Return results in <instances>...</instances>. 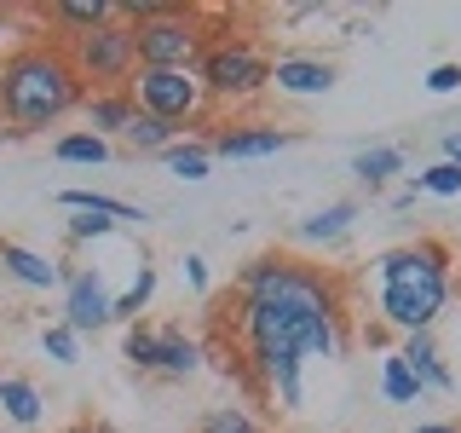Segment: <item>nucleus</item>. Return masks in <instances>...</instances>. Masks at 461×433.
Wrapping results in <instances>:
<instances>
[{
    "mask_svg": "<svg viewBox=\"0 0 461 433\" xmlns=\"http://www.w3.org/2000/svg\"><path fill=\"white\" fill-rule=\"evenodd\" d=\"M196 433H266V428H259L254 410H242V404H213Z\"/></svg>",
    "mask_w": 461,
    "mask_h": 433,
    "instance_id": "26",
    "label": "nucleus"
},
{
    "mask_svg": "<svg viewBox=\"0 0 461 433\" xmlns=\"http://www.w3.org/2000/svg\"><path fill=\"white\" fill-rule=\"evenodd\" d=\"M415 191H432V197H461V168L456 162H432L427 173H415Z\"/></svg>",
    "mask_w": 461,
    "mask_h": 433,
    "instance_id": "28",
    "label": "nucleus"
},
{
    "mask_svg": "<svg viewBox=\"0 0 461 433\" xmlns=\"http://www.w3.org/2000/svg\"><path fill=\"white\" fill-rule=\"evenodd\" d=\"M288 144H300L294 127H225V134L208 139V156H225V162H259V156H277Z\"/></svg>",
    "mask_w": 461,
    "mask_h": 433,
    "instance_id": "9",
    "label": "nucleus"
},
{
    "mask_svg": "<svg viewBox=\"0 0 461 433\" xmlns=\"http://www.w3.org/2000/svg\"><path fill=\"white\" fill-rule=\"evenodd\" d=\"M381 393L393 399V404H421V399H427V387L410 375V364H403L398 353H386V358H381Z\"/></svg>",
    "mask_w": 461,
    "mask_h": 433,
    "instance_id": "23",
    "label": "nucleus"
},
{
    "mask_svg": "<svg viewBox=\"0 0 461 433\" xmlns=\"http://www.w3.org/2000/svg\"><path fill=\"white\" fill-rule=\"evenodd\" d=\"M271 87L288 98H317L335 87V64L317 52H283V58H271Z\"/></svg>",
    "mask_w": 461,
    "mask_h": 433,
    "instance_id": "10",
    "label": "nucleus"
},
{
    "mask_svg": "<svg viewBox=\"0 0 461 433\" xmlns=\"http://www.w3.org/2000/svg\"><path fill=\"white\" fill-rule=\"evenodd\" d=\"M410 168V156H403V144H369V151H357L352 156V173L364 185H386L393 173H403Z\"/></svg>",
    "mask_w": 461,
    "mask_h": 433,
    "instance_id": "19",
    "label": "nucleus"
},
{
    "mask_svg": "<svg viewBox=\"0 0 461 433\" xmlns=\"http://www.w3.org/2000/svg\"><path fill=\"white\" fill-rule=\"evenodd\" d=\"M196 81L208 105H249L271 87V58L242 35H213L196 58Z\"/></svg>",
    "mask_w": 461,
    "mask_h": 433,
    "instance_id": "5",
    "label": "nucleus"
},
{
    "mask_svg": "<svg viewBox=\"0 0 461 433\" xmlns=\"http://www.w3.org/2000/svg\"><path fill=\"white\" fill-rule=\"evenodd\" d=\"M115 220H104V214H76L69 220V243H86V237H110Z\"/></svg>",
    "mask_w": 461,
    "mask_h": 433,
    "instance_id": "29",
    "label": "nucleus"
},
{
    "mask_svg": "<svg viewBox=\"0 0 461 433\" xmlns=\"http://www.w3.org/2000/svg\"><path fill=\"white\" fill-rule=\"evenodd\" d=\"M64 433H93V428H64Z\"/></svg>",
    "mask_w": 461,
    "mask_h": 433,
    "instance_id": "34",
    "label": "nucleus"
},
{
    "mask_svg": "<svg viewBox=\"0 0 461 433\" xmlns=\"http://www.w3.org/2000/svg\"><path fill=\"white\" fill-rule=\"evenodd\" d=\"M139 69H196L202 47H208V18L196 6H156L144 18H127Z\"/></svg>",
    "mask_w": 461,
    "mask_h": 433,
    "instance_id": "4",
    "label": "nucleus"
},
{
    "mask_svg": "<svg viewBox=\"0 0 461 433\" xmlns=\"http://www.w3.org/2000/svg\"><path fill=\"white\" fill-rule=\"evenodd\" d=\"M86 105V81L76 76L64 41H23L0 58V122L12 134H47Z\"/></svg>",
    "mask_w": 461,
    "mask_h": 433,
    "instance_id": "2",
    "label": "nucleus"
},
{
    "mask_svg": "<svg viewBox=\"0 0 461 433\" xmlns=\"http://www.w3.org/2000/svg\"><path fill=\"white\" fill-rule=\"evenodd\" d=\"M156 353H162V329H144V324H127L122 336V358L133 370H156Z\"/></svg>",
    "mask_w": 461,
    "mask_h": 433,
    "instance_id": "25",
    "label": "nucleus"
},
{
    "mask_svg": "<svg viewBox=\"0 0 461 433\" xmlns=\"http://www.w3.org/2000/svg\"><path fill=\"white\" fill-rule=\"evenodd\" d=\"M81 110H86V134H98L104 144H110V134L122 139V134H127V122L139 115V105L127 98V87H122V93H86V105H81Z\"/></svg>",
    "mask_w": 461,
    "mask_h": 433,
    "instance_id": "13",
    "label": "nucleus"
},
{
    "mask_svg": "<svg viewBox=\"0 0 461 433\" xmlns=\"http://www.w3.org/2000/svg\"><path fill=\"white\" fill-rule=\"evenodd\" d=\"M110 283H104V272L98 266H76V272H64V318L58 324H69L76 336H93V329H104L110 324Z\"/></svg>",
    "mask_w": 461,
    "mask_h": 433,
    "instance_id": "8",
    "label": "nucleus"
},
{
    "mask_svg": "<svg viewBox=\"0 0 461 433\" xmlns=\"http://www.w3.org/2000/svg\"><path fill=\"white\" fill-rule=\"evenodd\" d=\"M150 295H156V266H144V260H139L133 283H127L122 295L110 300V324H139V312L150 307Z\"/></svg>",
    "mask_w": 461,
    "mask_h": 433,
    "instance_id": "20",
    "label": "nucleus"
},
{
    "mask_svg": "<svg viewBox=\"0 0 461 433\" xmlns=\"http://www.w3.org/2000/svg\"><path fill=\"white\" fill-rule=\"evenodd\" d=\"M202 364V346L185 336V329H162V353H156V375H173V382H185V375H196Z\"/></svg>",
    "mask_w": 461,
    "mask_h": 433,
    "instance_id": "18",
    "label": "nucleus"
},
{
    "mask_svg": "<svg viewBox=\"0 0 461 433\" xmlns=\"http://www.w3.org/2000/svg\"><path fill=\"white\" fill-rule=\"evenodd\" d=\"M0 416H6L12 428H41L47 399H41V387L23 382V375H0Z\"/></svg>",
    "mask_w": 461,
    "mask_h": 433,
    "instance_id": "14",
    "label": "nucleus"
},
{
    "mask_svg": "<svg viewBox=\"0 0 461 433\" xmlns=\"http://www.w3.org/2000/svg\"><path fill=\"white\" fill-rule=\"evenodd\" d=\"M58 202H64L69 214H104V220H144V208L139 202H122V197H110V191H58Z\"/></svg>",
    "mask_w": 461,
    "mask_h": 433,
    "instance_id": "17",
    "label": "nucleus"
},
{
    "mask_svg": "<svg viewBox=\"0 0 461 433\" xmlns=\"http://www.w3.org/2000/svg\"><path fill=\"white\" fill-rule=\"evenodd\" d=\"M444 162H456V168H461V134L444 139Z\"/></svg>",
    "mask_w": 461,
    "mask_h": 433,
    "instance_id": "33",
    "label": "nucleus"
},
{
    "mask_svg": "<svg viewBox=\"0 0 461 433\" xmlns=\"http://www.w3.org/2000/svg\"><path fill=\"white\" fill-rule=\"evenodd\" d=\"M456 254L438 237H415L403 249H386L375 260V278H381V324L398 336H421L432 329V318L450 307L456 289Z\"/></svg>",
    "mask_w": 461,
    "mask_h": 433,
    "instance_id": "3",
    "label": "nucleus"
},
{
    "mask_svg": "<svg viewBox=\"0 0 461 433\" xmlns=\"http://www.w3.org/2000/svg\"><path fill=\"white\" fill-rule=\"evenodd\" d=\"M410 433H461V422H415Z\"/></svg>",
    "mask_w": 461,
    "mask_h": 433,
    "instance_id": "32",
    "label": "nucleus"
},
{
    "mask_svg": "<svg viewBox=\"0 0 461 433\" xmlns=\"http://www.w3.org/2000/svg\"><path fill=\"white\" fill-rule=\"evenodd\" d=\"M173 139H185L179 127H167V122H156V115H133V122H127V134H122V144L133 156H162Z\"/></svg>",
    "mask_w": 461,
    "mask_h": 433,
    "instance_id": "21",
    "label": "nucleus"
},
{
    "mask_svg": "<svg viewBox=\"0 0 461 433\" xmlns=\"http://www.w3.org/2000/svg\"><path fill=\"white\" fill-rule=\"evenodd\" d=\"M427 87H432V93H456V87H461V64H432Z\"/></svg>",
    "mask_w": 461,
    "mask_h": 433,
    "instance_id": "30",
    "label": "nucleus"
},
{
    "mask_svg": "<svg viewBox=\"0 0 461 433\" xmlns=\"http://www.w3.org/2000/svg\"><path fill=\"white\" fill-rule=\"evenodd\" d=\"M185 278H191L196 295H208V260H202V254H185Z\"/></svg>",
    "mask_w": 461,
    "mask_h": 433,
    "instance_id": "31",
    "label": "nucleus"
},
{
    "mask_svg": "<svg viewBox=\"0 0 461 433\" xmlns=\"http://www.w3.org/2000/svg\"><path fill=\"white\" fill-rule=\"evenodd\" d=\"M398 358L410 364V375L427 387V393H456V375H450V364H444V353H438V341H432V329H421V336H403Z\"/></svg>",
    "mask_w": 461,
    "mask_h": 433,
    "instance_id": "11",
    "label": "nucleus"
},
{
    "mask_svg": "<svg viewBox=\"0 0 461 433\" xmlns=\"http://www.w3.org/2000/svg\"><path fill=\"white\" fill-rule=\"evenodd\" d=\"M242 295V341L259 382L283 410L306 404V358H335L346 341V295L340 278L300 254H254L237 278Z\"/></svg>",
    "mask_w": 461,
    "mask_h": 433,
    "instance_id": "1",
    "label": "nucleus"
},
{
    "mask_svg": "<svg viewBox=\"0 0 461 433\" xmlns=\"http://www.w3.org/2000/svg\"><path fill=\"white\" fill-rule=\"evenodd\" d=\"M0 272L23 289H58L64 283V266L47 260V254H35V249H23V243H0Z\"/></svg>",
    "mask_w": 461,
    "mask_h": 433,
    "instance_id": "12",
    "label": "nucleus"
},
{
    "mask_svg": "<svg viewBox=\"0 0 461 433\" xmlns=\"http://www.w3.org/2000/svg\"><path fill=\"white\" fill-rule=\"evenodd\" d=\"M127 98L139 105V115H156V122L179 127V134L191 122H202V110H208V93H202L196 69H133Z\"/></svg>",
    "mask_w": 461,
    "mask_h": 433,
    "instance_id": "7",
    "label": "nucleus"
},
{
    "mask_svg": "<svg viewBox=\"0 0 461 433\" xmlns=\"http://www.w3.org/2000/svg\"><path fill=\"white\" fill-rule=\"evenodd\" d=\"M110 18H115V0H52L47 6V23L69 29V41L98 29V23H110Z\"/></svg>",
    "mask_w": 461,
    "mask_h": 433,
    "instance_id": "15",
    "label": "nucleus"
},
{
    "mask_svg": "<svg viewBox=\"0 0 461 433\" xmlns=\"http://www.w3.org/2000/svg\"><path fill=\"white\" fill-rule=\"evenodd\" d=\"M41 353H47L52 364H76V358H81V336L69 324H47V329H41Z\"/></svg>",
    "mask_w": 461,
    "mask_h": 433,
    "instance_id": "27",
    "label": "nucleus"
},
{
    "mask_svg": "<svg viewBox=\"0 0 461 433\" xmlns=\"http://www.w3.org/2000/svg\"><path fill=\"white\" fill-rule=\"evenodd\" d=\"M64 52H69V64H76V76L93 81L98 93H122V87L133 81V69H139L133 35H127L122 18H110V23H98V29H86V35H76Z\"/></svg>",
    "mask_w": 461,
    "mask_h": 433,
    "instance_id": "6",
    "label": "nucleus"
},
{
    "mask_svg": "<svg viewBox=\"0 0 461 433\" xmlns=\"http://www.w3.org/2000/svg\"><path fill=\"white\" fill-rule=\"evenodd\" d=\"M162 162L167 173H179V180H208V168H213V156H208V144H196V139H173L167 151H162Z\"/></svg>",
    "mask_w": 461,
    "mask_h": 433,
    "instance_id": "22",
    "label": "nucleus"
},
{
    "mask_svg": "<svg viewBox=\"0 0 461 433\" xmlns=\"http://www.w3.org/2000/svg\"><path fill=\"white\" fill-rule=\"evenodd\" d=\"M352 226H357V202H329V208L312 214V220H300L294 237H300V243H323V249H335V243H340Z\"/></svg>",
    "mask_w": 461,
    "mask_h": 433,
    "instance_id": "16",
    "label": "nucleus"
},
{
    "mask_svg": "<svg viewBox=\"0 0 461 433\" xmlns=\"http://www.w3.org/2000/svg\"><path fill=\"white\" fill-rule=\"evenodd\" d=\"M52 156L58 162H76V168H98V162H110V144L98 134H64L52 144Z\"/></svg>",
    "mask_w": 461,
    "mask_h": 433,
    "instance_id": "24",
    "label": "nucleus"
}]
</instances>
